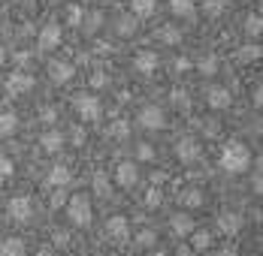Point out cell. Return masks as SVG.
Segmentation results:
<instances>
[]
</instances>
